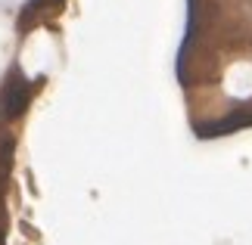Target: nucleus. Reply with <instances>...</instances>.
I'll list each match as a JSON object with an SVG mask.
<instances>
[{
  "label": "nucleus",
  "mask_w": 252,
  "mask_h": 245,
  "mask_svg": "<svg viewBox=\"0 0 252 245\" xmlns=\"http://www.w3.org/2000/svg\"><path fill=\"white\" fill-rule=\"evenodd\" d=\"M32 90H34V84L25 81L16 68L13 78H6V87H3V93H0V115H3V118H19V115L28 109Z\"/></svg>",
  "instance_id": "f257e3e1"
},
{
  "label": "nucleus",
  "mask_w": 252,
  "mask_h": 245,
  "mask_svg": "<svg viewBox=\"0 0 252 245\" xmlns=\"http://www.w3.org/2000/svg\"><path fill=\"white\" fill-rule=\"evenodd\" d=\"M243 127H252V112H246V115H227L224 121H215V124H202V127H196V134L206 140V136H224V134L243 131Z\"/></svg>",
  "instance_id": "f03ea898"
}]
</instances>
